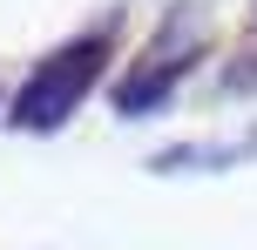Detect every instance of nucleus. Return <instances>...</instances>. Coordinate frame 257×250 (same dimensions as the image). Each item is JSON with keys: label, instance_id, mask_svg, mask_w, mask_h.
<instances>
[{"label": "nucleus", "instance_id": "obj_1", "mask_svg": "<svg viewBox=\"0 0 257 250\" xmlns=\"http://www.w3.org/2000/svg\"><path fill=\"white\" fill-rule=\"evenodd\" d=\"M108 48H115V21L88 27V34H75L68 48H54L48 61H34L27 88L14 95V129H61V122L88 102V88L102 81Z\"/></svg>", "mask_w": 257, "mask_h": 250}, {"label": "nucleus", "instance_id": "obj_2", "mask_svg": "<svg viewBox=\"0 0 257 250\" xmlns=\"http://www.w3.org/2000/svg\"><path fill=\"white\" fill-rule=\"evenodd\" d=\"M196 54H203V21L183 7V14H169V27L149 41V54L128 68V81L115 88V108H122V115H149L156 102H169V88L190 75Z\"/></svg>", "mask_w": 257, "mask_h": 250}]
</instances>
